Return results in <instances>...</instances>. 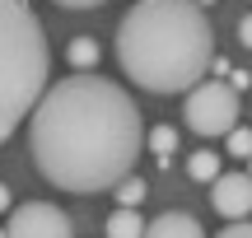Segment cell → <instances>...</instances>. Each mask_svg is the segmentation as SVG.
Returning <instances> with one entry per match:
<instances>
[{"label": "cell", "mask_w": 252, "mask_h": 238, "mask_svg": "<svg viewBox=\"0 0 252 238\" xmlns=\"http://www.w3.org/2000/svg\"><path fill=\"white\" fill-rule=\"evenodd\" d=\"M145 121L131 93L98 75H65L28 117V154L52 187L75 196L112 192L135 168Z\"/></svg>", "instance_id": "cell-1"}, {"label": "cell", "mask_w": 252, "mask_h": 238, "mask_svg": "<svg viewBox=\"0 0 252 238\" xmlns=\"http://www.w3.org/2000/svg\"><path fill=\"white\" fill-rule=\"evenodd\" d=\"M117 61L150 93H187L215 65V28L201 0H135L117 24Z\"/></svg>", "instance_id": "cell-2"}, {"label": "cell", "mask_w": 252, "mask_h": 238, "mask_svg": "<svg viewBox=\"0 0 252 238\" xmlns=\"http://www.w3.org/2000/svg\"><path fill=\"white\" fill-rule=\"evenodd\" d=\"M52 52L37 14L24 0H0V140L19 131V121L33 117L47 93Z\"/></svg>", "instance_id": "cell-3"}, {"label": "cell", "mask_w": 252, "mask_h": 238, "mask_svg": "<svg viewBox=\"0 0 252 238\" xmlns=\"http://www.w3.org/2000/svg\"><path fill=\"white\" fill-rule=\"evenodd\" d=\"M182 117L196 136L215 140V136H229L238 126V89L229 80H201L187 89V103H182Z\"/></svg>", "instance_id": "cell-4"}, {"label": "cell", "mask_w": 252, "mask_h": 238, "mask_svg": "<svg viewBox=\"0 0 252 238\" xmlns=\"http://www.w3.org/2000/svg\"><path fill=\"white\" fill-rule=\"evenodd\" d=\"M70 234H75L70 215L47 201H24L5 220V238H70Z\"/></svg>", "instance_id": "cell-5"}, {"label": "cell", "mask_w": 252, "mask_h": 238, "mask_svg": "<svg viewBox=\"0 0 252 238\" xmlns=\"http://www.w3.org/2000/svg\"><path fill=\"white\" fill-rule=\"evenodd\" d=\"M210 206L224 220H248L252 215V173H220L210 182Z\"/></svg>", "instance_id": "cell-6"}, {"label": "cell", "mask_w": 252, "mask_h": 238, "mask_svg": "<svg viewBox=\"0 0 252 238\" xmlns=\"http://www.w3.org/2000/svg\"><path fill=\"white\" fill-rule=\"evenodd\" d=\"M150 238H201V224H196V215H187V210H163L159 220L150 224Z\"/></svg>", "instance_id": "cell-7"}, {"label": "cell", "mask_w": 252, "mask_h": 238, "mask_svg": "<svg viewBox=\"0 0 252 238\" xmlns=\"http://www.w3.org/2000/svg\"><path fill=\"white\" fill-rule=\"evenodd\" d=\"M108 234L112 238H135V234H150V224L135 215V206H117L112 220H108Z\"/></svg>", "instance_id": "cell-8"}, {"label": "cell", "mask_w": 252, "mask_h": 238, "mask_svg": "<svg viewBox=\"0 0 252 238\" xmlns=\"http://www.w3.org/2000/svg\"><path fill=\"white\" fill-rule=\"evenodd\" d=\"M187 173H191V182H215L224 168H220V154H215V149H196V154L187 159Z\"/></svg>", "instance_id": "cell-9"}, {"label": "cell", "mask_w": 252, "mask_h": 238, "mask_svg": "<svg viewBox=\"0 0 252 238\" xmlns=\"http://www.w3.org/2000/svg\"><path fill=\"white\" fill-rule=\"evenodd\" d=\"M65 56H70L75 70H89V65L98 61V42H94V37H70V52Z\"/></svg>", "instance_id": "cell-10"}, {"label": "cell", "mask_w": 252, "mask_h": 238, "mask_svg": "<svg viewBox=\"0 0 252 238\" xmlns=\"http://www.w3.org/2000/svg\"><path fill=\"white\" fill-rule=\"evenodd\" d=\"M112 192H117V201H122V206H140V201H145V182H140V178H131V173H126L122 182L112 187Z\"/></svg>", "instance_id": "cell-11"}, {"label": "cell", "mask_w": 252, "mask_h": 238, "mask_svg": "<svg viewBox=\"0 0 252 238\" xmlns=\"http://www.w3.org/2000/svg\"><path fill=\"white\" fill-rule=\"evenodd\" d=\"M150 149H154V154L178 149V131H173V126H154V131H150Z\"/></svg>", "instance_id": "cell-12"}, {"label": "cell", "mask_w": 252, "mask_h": 238, "mask_svg": "<svg viewBox=\"0 0 252 238\" xmlns=\"http://www.w3.org/2000/svg\"><path fill=\"white\" fill-rule=\"evenodd\" d=\"M229 149H234V159H252V131L234 126V131H229Z\"/></svg>", "instance_id": "cell-13"}, {"label": "cell", "mask_w": 252, "mask_h": 238, "mask_svg": "<svg viewBox=\"0 0 252 238\" xmlns=\"http://www.w3.org/2000/svg\"><path fill=\"white\" fill-rule=\"evenodd\" d=\"M224 238H252V224H243V220H229V224H224Z\"/></svg>", "instance_id": "cell-14"}, {"label": "cell", "mask_w": 252, "mask_h": 238, "mask_svg": "<svg viewBox=\"0 0 252 238\" xmlns=\"http://www.w3.org/2000/svg\"><path fill=\"white\" fill-rule=\"evenodd\" d=\"M229 84L234 89H252V70H229Z\"/></svg>", "instance_id": "cell-15"}, {"label": "cell", "mask_w": 252, "mask_h": 238, "mask_svg": "<svg viewBox=\"0 0 252 238\" xmlns=\"http://www.w3.org/2000/svg\"><path fill=\"white\" fill-rule=\"evenodd\" d=\"M238 42L252 52V14H243V24H238Z\"/></svg>", "instance_id": "cell-16"}, {"label": "cell", "mask_w": 252, "mask_h": 238, "mask_svg": "<svg viewBox=\"0 0 252 238\" xmlns=\"http://www.w3.org/2000/svg\"><path fill=\"white\" fill-rule=\"evenodd\" d=\"M56 5H65V9H98L103 0H56Z\"/></svg>", "instance_id": "cell-17"}, {"label": "cell", "mask_w": 252, "mask_h": 238, "mask_svg": "<svg viewBox=\"0 0 252 238\" xmlns=\"http://www.w3.org/2000/svg\"><path fill=\"white\" fill-rule=\"evenodd\" d=\"M201 5H210V0H201Z\"/></svg>", "instance_id": "cell-18"}, {"label": "cell", "mask_w": 252, "mask_h": 238, "mask_svg": "<svg viewBox=\"0 0 252 238\" xmlns=\"http://www.w3.org/2000/svg\"><path fill=\"white\" fill-rule=\"evenodd\" d=\"M248 173H252V168H248Z\"/></svg>", "instance_id": "cell-19"}]
</instances>
